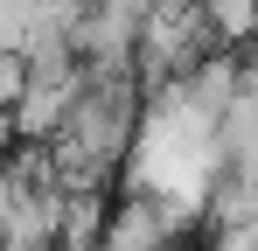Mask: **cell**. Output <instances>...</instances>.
<instances>
[{"instance_id":"cell-3","label":"cell","mask_w":258,"mask_h":251,"mask_svg":"<svg viewBox=\"0 0 258 251\" xmlns=\"http://www.w3.org/2000/svg\"><path fill=\"white\" fill-rule=\"evenodd\" d=\"M216 161L223 167H258V84L237 77L230 105L216 112Z\"/></svg>"},{"instance_id":"cell-4","label":"cell","mask_w":258,"mask_h":251,"mask_svg":"<svg viewBox=\"0 0 258 251\" xmlns=\"http://www.w3.org/2000/svg\"><path fill=\"white\" fill-rule=\"evenodd\" d=\"M105 189H63V216H56V251H98L105 237Z\"/></svg>"},{"instance_id":"cell-6","label":"cell","mask_w":258,"mask_h":251,"mask_svg":"<svg viewBox=\"0 0 258 251\" xmlns=\"http://www.w3.org/2000/svg\"><path fill=\"white\" fill-rule=\"evenodd\" d=\"M7 209H14V174H7V161H0V230H7Z\"/></svg>"},{"instance_id":"cell-8","label":"cell","mask_w":258,"mask_h":251,"mask_svg":"<svg viewBox=\"0 0 258 251\" xmlns=\"http://www.w3.org/2000/svg\"><path fill=\"white\" fill-rule=\"evenodd\" d=\"M28 251H56V244H28Z\"/></svg>"},{"instance_id":"cell-1","label":"cell","mask_w":258,"mask_h":251,"mask_svg":"<svg viewBox=\"0 0 258 251\" xmlns=\"http://www.w3.org/2000/svg\"><path fill=\"white\" fill-rule=\"evenodd\" d=\"M140 84H133V70H119V77H84V91L70 98V112H63V126L49 133V140H63V147H77V154H91V161H105L112 174L126 167V154L140 147Z\"/></svg>"},{"instance_id":"cell-7","label":"cell","mask_w":258,"mask_h":251,"mask_svg":"<svg viewBox=\"0 0 258 251\" xmlns=\"http://www.w3.org/2000/svg\"><path fill=\"white\" fill-rule=\"evenodd\" d=\"M7 147H14V112L0 105V154H7Z\"/></svg>"},{"instance_id":"cell-5","label":"cell","mask_w":258,"mask_h":251,"mask_svg":"<svg viewBox=\"0 0 258 251\" xmlns=\"http://www.w3.org/2000/svg\"><path fill=\"white\" fill-rule=\"evenodd\" d=\"M203 14H210V28L223 49H244L258 35V0H203Z\"/></svg>"},{"instance_id":"cell-2","label":"cell","mask_w":258,"mask_h":251,"mask_svg":"<svg viewBox=\"0 0 258 251\" xmlns=\"http://www.w3.org/2000/svg\"><path fill=\"white\" fill-rule=\"evenodd\" d=\"M133 42H140V14H126L119 0H91L70 28V49L84 63V77H119L133 70Z\"/></svg>"}]
</instances>
